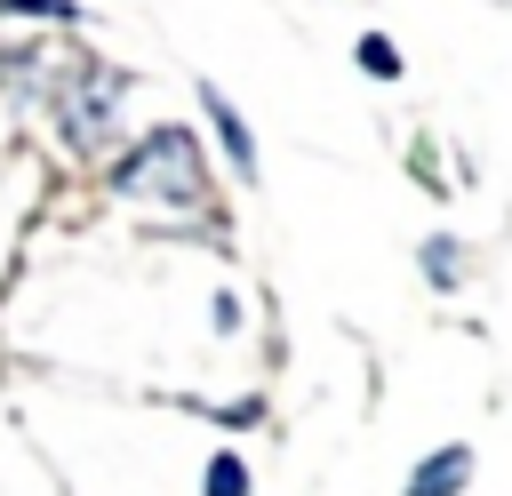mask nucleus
<instances>
[{
    "instance_id": "obj_1",
    "label": "nucleus",
    "mask_w": 512,
    "mask_h": 496,
    "mask_svg": "<svg viewBox=\"0 0 512 496\" xmlns=\"http://www.w3.org/2000/svg\"><path fill=\"white\" fill-rule=\"evenodd\" d=\"M112 192L120 200H144V208H200L208 200V176H200V152H192V136L184 128H152L120 168H112Z\"/></svg>"
},
{
    "instance_id": "obj_2",
    "label": "nucleus",
    "mask_w": 512,
    "mask_h": 496,
    "mask_svg": "<svg viewBox=\"0 0 512 496\" xmlns=\"http://www.w3.org/2000/svg\"><path fill=\"white\" fill-rule=\"evenodd\" d=\"M120 96H128V72H112V64H80V80L64 88V136H72L80 152H104V144L120 136V128H112Z\"/></svg>"
},
{
    "instance_id": "obj_3",
    "label": "nucleus",
    "mask_w": 512,
    "mask_h": 496,
    "mask_svg": "<svg viewBox=\"0 0 512 496\" xmlns=\"http://www.w3.org/2000/svg\"><path fill=\"white\" fill-rule=\"evenodd\" d=\"M464 480H472V448H464V440H448V448H432V456L408 472V488H400V496H456Z\"/></svg>"
},
{
    "instance_id": "obj_4",
    "label": "nucleus",
    "mask_w": 512,
    "mask_h": 496,
    "mask_svg": "<svg viewBox=\"0 0 512 496\" xmlns=\"http://www.w3.org/2000/svg\"><path fill=\"white\" fill-rule=\"evenodd\" d=\"M200 112H208V128L224 136L232 168H240V176H256V136H248V120H240V112L224 104V88H216V80H200Z\"/></svg>"
},
{
    "instance_id": "obj_5",
    "label": "nucleus",
    "mask_w": 512,
    "mask_h": 496,
    "mask_svg": "<svg viewBox=\"0 0 512 496\" xmlns=\"http://www.w3.org/2000/svg\"><path fill=\"white\" fill-rule=\"evenodd\" d=\"M464 272H472V256H464V240H448V232H432V240H424V280H432V288H464Z\"/></svg>"
},
{
    "instance_id": "obj_6",
    "label": "nucleus",
    "mask_w": 512,
    "mask_h": 496,
    "mask_svg": "<svg viewBox=\"0 0 512 496\" xmlns=\"http://www.w3.org/2000/svg\"><path fill=\"white\" fill-rule=\"evenodd\" d=\"M200 496H248V464H240V456H208Z\"/></svg>"
},
{
    "instance_id": "obj_7",
    "label": "nucleus",
    "mask_w": 512,
    "mask_h": 496,
    "mask_svg": "<svg viewBox=\"0 0 512 496\" xmlns=\"http://www.w3.org/2000/svg\"><path fill=\"white\" fill-rule=\"evenodd\" d=\"M360 72H368V80H400V48H392L384 32H360Z\"/></svg>"
},
{
    "instance_id": "obj_8",
    "label": "nucleus",
    "mask_w": 512,
    "mask_h": 496,
    "mask_svg": "<svg viewBox=\"0 0 512 496\" xmlns=\"http://www.w3.org/2000/svg\"><path fill=\"white\" fill-rule=\"evenodd\" d=\"M0 16H56V24H64V16H80V8H72V0H0Z\"/></svg>"
}]
</instances>
